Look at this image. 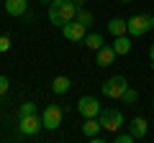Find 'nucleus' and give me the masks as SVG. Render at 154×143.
I'll return each instance as SVG.
<instances>
[{"label": "nucleus", "mask_w": 154, "mask_h": 143, "mask_svg": "<svg viewBox=\"0 0 154 143\" xmlns=\"http://www.w3.org/2000/svg\"><path fill=\"white\" fill-rule=\"evenodd\" d=\"M118 3H131V0H118Z\"/></svg>", "instance_id": "obj_25"}, {"label": "nucleus", "mask_w": 154, "mask_h": 143, "mask_svg": "<svg viewBox=\"0 0 154 143\" xmlns=\"http://www.w3.org/2000/svg\"><path fill=\"white\" fill-rule=\"evenodd\" d=\"M8 87H11V82H8V77H3V74H0V97H3V95L8 92Z\"/></svg>", "instance_id": "obj_22"}, {"label": "nucleus", "mask_w": 154, "mask_h": 143, "mask_svg": "<svg viewBox=\"0 0 154 143\" xmlns=\"http://www.w3.org/2000/svg\"><path fill=\"white\" fill-rule=\"evenodd\" d=\"M116 49V54L118 56H126L128 51H131V41H128V33H123V36H116V41L110 44Z\"/></svg>", "instance_id": "obj_14"}, {"label": "nucleus", "mask_w": 154, "mask_h": 143, "mask_svg": "<svg viewBox=\"0 0 154 143\" xmlns=\"http://www.w3.org/2000/svg\"><path fill=\"white\" fill-rule=\"evenodd\" d=\"M98 120H100V125H103V130L118 133V130H121V125H123V112L116 110V107H108V110H100Z\"/></svg>", "instance_id": "obj_4"}, {"label": "nucleus", "mask_w": 154, "mask_h": 143, "mask_svg": "<svg viewBox=\"0 0 154 143\" xmlns=\"http://www.w3.org/2000/svg\"><path fill=\"white\" fill-rule=\"evenodd\" d=\"M149 64H152V66H154V44H152V46H149Z\"/></svg>", "instance_id": "obj_23"}, {"label": "nucleus", "mask_w": 154, "mask_h": 143, "mask_svg": "<svg viewBox=\"0 0 154 143\" xmlns=\"http://www.w3.org/2000/svg\"><path fill=\"white\" fill-rule=\"evenodd\" d=\"M113 141L116 143H134V141H136V136H134L131 130H128V133H113Z\"/></svg>", "instance_id": "obj_20"}, {"label": "nucleus", "mask_w": 154, "mask_h": 143, "mask_svg": "<svg viewBox=\"0 0 154 143\" xmlns=\"http://www.w3.org/2000/svg\"><path fill=\"white\" fill-rule=\"evenodd\" d=\"M26 8H28L26 0H5V13H8V16H13V18L23 16V13H26Z\"/></svg>", "instance_id": "obj_11"}, {"label": "nucleus", "mask_w": 154, "mask_h": 143, "mask_svg": "<svg viewBox=\"0 0 154 143\" xmlns=\"http://www.w3.org/2000/svg\"><path fill=\"white\" fill-rule=\"evenodd\" d=\"M62 36H64L67 41L80 44V41L88 36V26H85V23H80V21L75 18V21H69V23H64V26H62Z\"/></svg>", "instance_id": "obj_8"}, {"label": "nucleus", "mask_w": 154, "mask_h": 143, "mask_svg": "<svg viewBox=\"0 0 154 143\" xmlns=\"http://www.w3.org/2000/svg\"><path fill=\"white\" fill-rule=\"evenodd\" d=\"M64 120V107L62 105H46V110L41 112V123L46 130H57Z\"/></svg>", "instance_id": "obj_5"}, {"label": "nucleus", "mask_w": 154, "mask_h": 143, "mask_svg": "<svg viewBox=\"0 0 154 143\" xmlns=\"http://www.w3.org/2000/svg\"><path fill=\"white\" fill-rule=\"evenodd\" d=\"M100 130H103V125H100V120H98V118H85V123H82V133H85L88 138L98 136Z\"/></svg>", "instance_id": "obj_15"}, {"label": "nucleus", "mask_w": 154, "mask_h": 143, "mask_svg": "<svg viewBox=\"0 0 154 143\" xmlns=\"http://www.w3.org/2000/svg\"><path fill=\"white\" fill-rule=\"evenodd\" d=\"M72 87V79L64 77V74H59V77H54V82H51V92L54 95H67Z\"/></svg>", "instance_id": "obj_13"}, {"label": "nucleus", "mask_w": 154, "mask_h": 143, "mask_svg": "<svg viewBox=\"0 0 154 143\" xmlns=\"http://www.w3.org/2000/svg\"><path fill=\"white\" fill-rule=\"evenodd\" d=\"M77 21H80V23H85V26H93V21H95V18H93V13H90V10L80 8V10H77Z\"/></svg>", "instance_id": "obj_19"}, {"label": "nucleus", "mask_w": 154, "mask_h": 143, "mask_svg": "<svg viewBox=\"0 0 154 143\" xmlns=\"http://www.w3.org/2000/svg\"><path fill=\"white\" fill-rule=\"evenodd\" d=\"M100 110H103V107H100V100L93 97V95H85V97L77 100V112L82 118H98Z\"/></svg>", "instance_id": "obj_7"}, {"label": "nucleus", "mask_w": 154, "mask_h": 143, "mask_svg": "<svg viewBox=\"0 0 154 143\" xmlns=\"http://www.w3.org/2000/svg\"><path fill=\"white\" fill-rule=\"evenodd\" d=\"M82 44L88 46V49H93V51H98L100 46L105 44V41H103V36H100V33H88V36H85V39H82Z\"/></svg>", "instance_id": "obj_16"}, {"label": "nucleus", "mask_w": 154, "mask_h": 143, "mask_svg": "<svg viewBox=\"0 0 154 143\" xmlns=\"http://www.w3.org/2000/svg\"><path fill=\"white\" fill-rule=\"evenodd\" d=\"M36 112H38L36 102H23L21 107H18V118H21V115H36Z\"/></svg>", "instance_id": "obj_17"}, {"label": "nucleus", "mask_w": 154, "mask_h": 143, "mask_svg": "<svg viewBox=\"0 0 154 143\" xmlns=\"http://www.w3.org/2000/svg\"><path fill=\"white\" fill-rule=\"evenodd\" d=\"M128 130L136 136V141H141V138H146V133H149V123L144 120V118H134V120L128 123Z\"/></svg>", "instance_id": "obj_10"}, {"label": "nucleus", "mask_w": 154, "mask_h": 143, "mask_svg": "<svg viewBox=\"0 0 154 143\" xmlns=\"http://www.w3.org/2000/svg\"><path fill=\"white\" fill-rule=\"evenodd\" d=\"M126 89H128V79L121 77V74H113V77H108L103 84H100V92H103L108 100H121Z\"/></svg>", "instance_id": "obj_2"}, {"label": "nucleus", "mask_w": 154, "mask_h": 143, "mask_svg": "<svg viewBox=\"0 0 154 143\" xmlns=\"http://www.w3.org/2000/svg\"><path fill=\"white\" fill-rule=\"evenodd\" d=\"M77 10H80V5H77L75 0H51L49 8H46V16H49V23L62 28L64 23L77 18Z\"/></svg>", "instance_id": "obj_1"}, {"label": "nucleus", "mask_w": 154, "mask_h": 143, "mask_svg": "<svg viewBox=\"0 0 154 143\" xmlns=\"http://www.w3.org/2000/svg\"><path fill=\"white\" fill-rule=\"evenodd\" d=\"M44 128V123H41V115H21L18 118V130H21V136H28V138H33L38 130Z\"/></svg>", "instance_id": "obj_6"}, {"label": "nucleus", "mask_w": 154, "mask_h": 143, "mask_svg": "<svg viewBox=\"0 0 154 143\" xmlns=\"http://www.w3.org/2000/svg\"><path fill=\"white\" fill-rule=\"evenodd\" d=\"M116 56H118V54H116V49H113V46H100V49H98V56H95V64H98V66H110V64H113V61H116Z\"/></svg>", "instance_id": "obj_9"}, {"label": "nucleus", "mask_w": 154, "mask_h": 143, "mask_svg": "<svg viewBox=\"0 0 154 143\" xmlns=\"http://www.w3.org/2000/svg\"><path fill=\"white\" fill-rule=\"evenodd\" d=\"M75 3H77V5H80V8H82V3H85V0H75Z\"/></svg>", "instance_id": "obj_24"}, {"label": "nucleus", "mask_w": 154, "mask_h": 143, "mask_svg": "<svg viewBox=\"0 0 154 143\" xmlns=\"http://www.w3.org/2000/svg\"><path fill=\"white\" fill-rule=\"evenodd\" d=\"M108 33L113 36V39L128 33V21H123V18H113V21H108Z\"/></svg>", "instance_id": "obj_12"}, {"label": "nucleus", "mask_w": 154, "mask_h": 143, "mask_svg": "<svg viewBox=\"0 0 154 143\" xmlns=\"http://www.w3.org/2000/svg\"><path fill=\"white\" fill-rule=\"evenodd\" d=\"M8 49H11V39L8 36H0V54H5Z\"/></svg>", "instance_id": "obj_21"}, {"label": "nucleus", "mask_w": 154, "mask_h": 143, "mask_svg": "<svg viewBox=\"0 0 154 143\" xmlns=\"http://www.w3.org/2000/svg\"><path fill=\"white\" fill-rule=\"evenodd\" d=\"M123 102H126V105H136L139 102V92H136V89H134V87H128L126 89V92H123Z\"/></svg>", "instance_id": "obj_18"}, {"label": "nucleus", "mask_w": 154, "mask_h": 143, "mask_svg": "<svg viewBox=\"0 0 154 143\" xmlns=\"http://www.w3.org/2000/svg\"><path fill=\"white\" fill-rule=\"evenodd\" d=\"M152 28H154V16L152 13H139V16L128 18V36H134V39L149 33Z\"/></svg>", "instance_id": "obj_3"}]
</instances>
